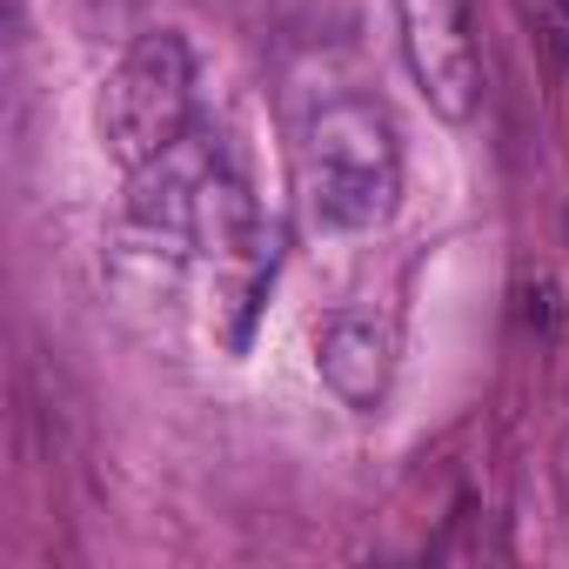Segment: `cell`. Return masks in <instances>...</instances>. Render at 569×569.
I'll list each match as a JSON object with an SVG mask.
<instances>
[{
	"mask_svg": "<svg viewBox=\"0 0 569 569\" xmlns=\"http://www.w3.org/2000/svg\"><path fill=\"white\" fill-rule=\"evenodd\" d=\"M309 208L329 228H376L396 201V141L369 101H329L302 141Z\"/></svg>",
	"mask_w": 569,
	"mask_h": 569,
	"instance_id": "1",
	"label": "cell"
},
{
	"mask_svg": "<svg viewBox=\"0 0 569 569\" xmlns=\"http://www.w3.org/2000/svg\"><path fill=\"white\" fill-rule=\"evenodd\" d=\"M188 128V48L174 34H148L101 94V134L121 168H148Z\"/></svg>",
	"mask_w": 569,
	"mask_h": 569,
	"instance_id": "2",
	"label": "cell"
},
{
	"mask_svg": "<svg viewBox=\"0 0 569 569\" xmlns=\"http://www.w3.org/2000/svg\"><path fill=\"white\" fill-rule=\"evenodd\" d=\"M396 21H402V54H409L422 101L442 121H469L482 94V61L469 41L462 0H396Z\"/></svg>",
	"mask_w": 569,
	"mask_h": 569,
	"instance_id": "3",
	"label": "cell"
},
{
	"mask_svg": "<svg viewBox=\"0 0 569 569\" xmlns=\"http://www.w3.org/2000/svg\"><path fill=\"white\" fill-rule=\"evenodd\" d=\"M322 382L342 396V402H376L382 382H389V342L369 316H336L329 336H322Z\"/></svg>",
	"mask_w": 569,
	"mask_h": 569,
	"instance_id": "4",
	"label": "cell"
},
{
	"mask_svg": "<svg viewBox=\"0 0 569 569\" xmlns=\"http://www.w3.org/2000/svg\"><path fill=\"white\" fill-rule=\"evenodd\" d=\"M562 8H569V0H562Z\"/></svg>",
	"mask_w": 569,
	"mask_h": 569,
	"instance_id": "5",
	"label": "cell"
}]
</instances>
